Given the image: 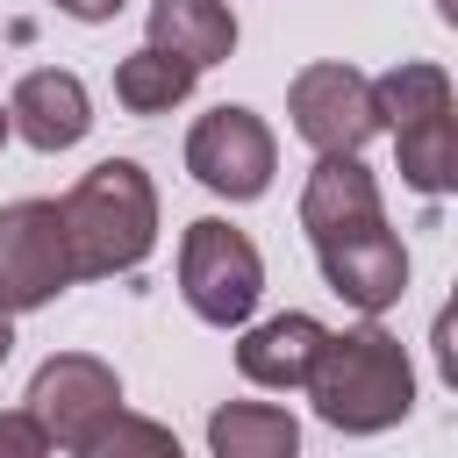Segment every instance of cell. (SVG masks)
Instances as JSON below:
<instances>
[{"instance_id": "3957f363", "label": "cell", "mask_w": 458, "mask_h": 458, "mask_svg": "<svg viewBox=\"0 0 458 458\" xmlns=\"http://www.w3.org/2000/svg\"><path fill=\"white\" fill-rule=\"evenodd\" d=\"M179 293L208 329H243L265 301V258L243 229H229L222 215L186 222L179 236Z\"/></svg>"}, {"instance_id": "8992f818", "label": "cell", "mask_w": 458, "mask_h": 458, "mask_svg": "<svg viewBox=\"0 0 458 458\" xmlns=\"http://www.w3.org/2000/svg\"><path fill=\"white\" fill-rule=\"evenodd\" d=\"M64 286H72V250H64L57 200H7L0 208V308L29 315V308H50Z\"/></svg>"}, {"instance_id": "ac0fdd59", "label": "cell", "mask_w": 458, "mask_h": 458, "mask_svg": "<svg viewBox=\"0 0 458 458\" xmlns=\"http://www.w3.org/2000/svg\"><path fill=\"white\" fill-rule=\"evenodd\" d=\"M0 458H50V429L29 408H7L0 415Z\"/></svg>"}, {"instance_id": "30bf717a", "label": "cell", "mask_w": 458, "mask_h": 458, "mask_svg": "<svg viewBox=\"0 0 458 458\" xmlns=\"http://www.w3.org/2000/svg\"><path fill=\"white\" fill-rule=\"evenodd\" d=\"M365 222H386V200H379V179L358 150H322L308 186H301V229L308 243L322 236H344V229H365Z\"/></svg>"}, {"instance_id": "52a82bcc", "label": "cell", "mask_w": 458, "mask_h": 458, "mask_svg": "<svg viewBox=\"0 0 458 458\" xmlns=\"http://www.w3.org/2000/svg\"><path fill=\"white\" fill-rule=\"evenodd\" d=\"M286 114H293V136H301L315 157H322V150H365V143L379 136L365 72H358V64H336V57L293 72V86H286Z\"/></svg>"}, {"instance_id": "8fae6325", "label": "cell", "mask_w": 458, "mask_h": 458, "mask_svg": "<svg viewBox=\"0 0 458 458\" xmlns=\"http://www.w3.org/2000/svg\"><path fill=\"white\" fill-rule=\"evenodd\" d=\"M322 336H329V329H322L315 315H301V308L265 315V322H243L236 372H243L250 386H265V394H293V386H308V365H315Z\"/></svg>"}, {"instance_id": "ffe728a7", "label": "cell", "mask_w": 458, "mask_h": 458, "mask_svg": "<svg viewBox=\"0 0 458 458\" xmlns=\"http://www.w3.org/2000/svg\"><path fill=\"white\" fill-rule=\"evenodd\" d=\"M7 351H14V315L0 308V365H7Z\"/></svg>"}, {"instance_id": "4fadbf2b", "label": "cell", "mask_w": 458, "mask_h": 458, "mask_svg": "<svg viewBox=\"0 0 458 458\" xmlns=\"http://www.w3.org/2000/svg\"><path fill=\"white\" fill-rule=\"evenodd\" d=\"M208 451L215 458H293L301 422L279 401H229L208 415Z\"/></svg>"}, {"instance_id": "5bb4252c", "label": "cell", "mask_w": 458, "mask_h": 458, "mask_svg": "<svg viewBox=\"0 0 458 458\" xmlns=\"http://www.w3.org/2000/svg\"><path fill=\"white\" fill-rule=\"evenodd\" d=\"M394 150H401V179L422 200H444L458 186V107H437V114L394 129Z\"/></svg>"}, {"instance_id": "6da1fadb", "label": "cell", "mask_w": 458, "mask_h": 458, "mask_svg": "<svg viewBox=\"0 0 458 458\" xmlns=\"http://www.w3.org/2000/svg\"><path fill=\"white\" fill-rule=\"evenodd\" d=\"M315 415L344 437H379L394 422H408L415 408V365H408V344L394 329H379V315L351 322V329H329L315 365H308V386Z\"/></svg>"}, {"instance_id": "44dd1931", "label": "cell", "mask_w": 458, "mask_h": 458, "mask_svg": "<svg viewBox=\"0 0 458 458\" xmlns=\"http://www.w3.org/2000/svg\"><path fill=\"white\" fill-rule=\"evenodd\" d=\"M7 136H14V122H7V100H0V143H7Z\"/></svg>"}, {"instance_id": "d6986e66", "label": "cell", "mask_w": 458, "mask_h": 458, "mask_svg": "<svg viewBox=\"0 0 458 458\" xmlns=\"http://www.w3.org/2000/svg\"><path fill=\"white\" fill-rule=\"evenodd\" d=\"M57 14H72V21H114L129 0H50Z\"/></svg>"}, {"instance_id": "2e32d148", "label": "cell", "mask_w": 458, "mask_h": 458, "mask_svg": "<svg viewBox=\"0 0 458 458\" xmlns=\"http://www.w3.org/2000/svg\"><path fill=\"white\" fill-rule=\"evenodd\" d=\"M193 64H179V57H165V50H129L122 64H114V100L129 107V114H172L186 93H193Z\"/></svg>"}, {"instance_id": "ba28073f", "label": "cell", "mask_w": 458, "mask_h": 458, "mask_svg": "<svg viewBox=\"0 0 458 458\" xmlns=\"http://www.w3.org/2000/svg\"><path fill=\"white\" fill-rule=\"evenodd\" d=\"M315 265L329 279V293L358 315H386L401 293H408V250L386 222H365V229H344V236H322L315 243Z\"/></svg>"}, {"instance_id": "7a4b0ae2", "label": "cell", "mask_w": 458, "mask_h": 458, "mask_svg": "<svg viewBox=\"0 0 458 458\" xmlns=\"http://www.w3.org/2000/svg\"><path fill=\"white\" fill-rule=\"evenodd\" d=\"M57 222H64L72 279L136 272L157 250V186L136 157H100L93 172L72 179V193L57 200Z\"/></svg>"}, {"instance_id": "5b68a950", "label": "cell", "mask_w": 458, "mask_h": 458, "mask_svg": "<svg viewBox=\"0 0 458 458\" xmlns=\"http://www.w3.org/2000/svg\"><path fill=\"white\" fill-rule=\"evenodd\" d=\"M186 172H193L215 200H258V193H272L279 143H272L265 114L222 100V107H208V114L186 129Z\"/></svg>"}, {"instance_id": "7c38bea8", "label": "cell", "mask_w": 458, "mask_h": 458, "mask_svg": "<svg viewBox=\"0 0 458 458\" xmlns=\"http://www.w3.org/2000/svg\"><path fill=\"white\" fill-rule=\"evenodd\" d=\"M143 43L208 72L236 50V14H229V0H150V36Z\"/></svg>"}, {"instance_id": "9c48e42d", "label": "cell", "mask_w": 458, "mask_h": 458, "mask_svg": "<svg viewBox=\"0 0 458 458\" xmlns=\"http://www.w3.org/2000/svg\"><path fill=\"white\" fill-rule=\"evenodd\" d=\"M7 122H14V136H21L29 150L57 157V150L86 143V129H93V93H86L79 72L36 64V72L14 79V93H7Z\"/></svg>"}, {"instance_id": "277c9868", "label": "cell", "mask_w": 458, "mask_h": 458, "mask_svg": "<svg viewBox=\"0 0 458 458\" xmlns=\"http://www.w3.org/2000/svg\"><path fill=\"white\" fill-rule=\"evenodd\" d=\"M21 408L50 429V451L86 458V444L100 437V422L122 408V379H114V365H107V358H93V351H57V358H43V365H36L29 401H21Z\"/></svg>"}, {"instance_id": "9a60e30c", "label": "cell", "mask_w": 458, "mask_h": 458, "mask_svg": "<svg viewBox=\"0 0 458 458\" xmlns=\"http://www.w3.org/2000/svg\"><path fill=\"white\" fill-rule=\"evenodd\" d=\"M365 86H372V122H379V129H408V122H422V114H437V107H458L451 72L429 64V57H401L394 72H379V79H365Z\"/></svg>"}, {"instance_id": "e0dca14e", "label": "cell", "mask_w": 458, "mask_h": 458, "mask_svg": "<svg viewBox=\"0 0 458 458\" xmlns=\"http://www.w3.org/2000/svg\"><path fill=\"white\" fill-rule=\"evenodd\" d=\"M86 458H179V437H172L165 422H143V415L114 408V415L100 422V437L86 444Z\"/></svg>"}]
</instances>
